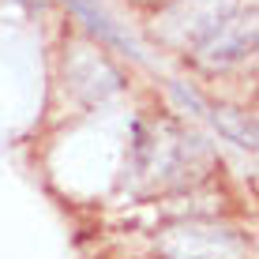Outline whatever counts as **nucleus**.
Segmentation results:
<instances>
[{
	"instance_id": "f257e3e1",
	"label": "nucleus",
	"mask_w": 259,
	"mask_h": 259,
	"mask_svg": "<svg viewBox=\"0 0 259 259\" xmlns=\"http://www.w3.org/2000/svg\"><path fill=\"white\" fill-rule=\"evenodd\" d=\"M240 12V0H173L154 23V34L165 46H203Z\"/></svg>"
},
{
	"instance_id": "f03ea898",
	"label": "nucleus",
	"mask_w": 259,
	"mask_h": 259,
	"mask_svg": "<svg viewBox=\"0 0 259 259\" xmlns=\"http://www.w3.org/2000/svg\"><path fill=\"white\" fill-rule=\"evenodd\" d=\"M162 252L169 259H244V240L226 226L184 222L162 237Z\"/></svg>"
},
{
	"instance_id": "7ed1b4c3",
	"label": "nucleus",
	"mask_w": 259,
	"mask_h": 259,
	"mask_svg": "<svg viewBox=\"0 0 259 259\" xmlns=\"http://www.w3.org/2000/svg\"><path fill=\"white\" fill-rule=\"evenodd\" d=\"M252 49H255V19L252 15H248V19L233 15L218 34H210V38L199 46L195 60L214 71V68H229V64H237V60H244Z\"/></svg>"
},
{
	"instance_id": "20e7f679",
	"label": "nucleus",
	"mask_w": 259,
	"mask_h": 259,
	"mask_svg": "<svg viewBox=\"0 0 259 259\" xmlns=\"http://www.w3.org/2000/svg\"><path fill=\"white\" fill-rule=\"evenodd\" d=\"M64 71H68V83L75 87L87 102H102V98H109L120 87V75L113 71L109 60L98 57V53H91V49H83V46L71 49Z\"/></svg>"
},
{
	"instance_id": "39448f33",
	"label": "nucleus",
	"mask_w": 259,
	"mask_h": 259,
	"mask_svg": "<svg viewBox=\"0 0 259 259\" xmlns=\"http://www.w3.org/2000/svg\"><path fill=\"white\" fill-rule=\"evenodd\" d=\"M64 4H68L71 12H75L79 19L87 23V26H91V30L98 34V38H105V41H109V46H117V49H128V53H132V57H136V60H143V53H139V46H136V41H132L128 34L120 30L117 23L109 19V15L102 12V8H94L91 0H64Z\"/></svg>"
},
{
	"instance_id": "423d86ee",
	"label": "nucleus",
	"mask_w": 259,
	"mask_h": 259,
	"mask_svg": "<svg viewBox=\"0 0 259 259\" xmlns=\"http://www.w3.org/2000/svg\"><path fill=\"white\" fill-rule=\"evenodd\" d=\"M210 120L218 124V132H226V136L233 139L237 147H248V150L255 147V128H252V120H248L244 113H237V109H226V105H218V109H210Z\"/></svg>"
}]
</instances>
